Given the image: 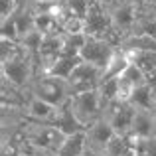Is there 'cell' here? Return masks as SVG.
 Wrapping results in <instances>:
<instances>
[{"instance_id":"6da1fadb","label":"cell","mask_w":156,"mask_h":156,"mask_svg":"<svg viewBox=\"0 0 156 156\" xmlns=\"http://www.w3.org/2000/svg\"><path fill=\"white\" fill-rule=\"evenodd\" d=\"M0 73H2V81H6V83L30 89L32 81L38 75L36 55L30 53L28 50H24V48H20L14 55L0 61Z\"/></svg>"},{"instance_id":"7a4b0ae2","label":"cell","mask_w":156,"mask_h":156,"mask_svg":"<svg viewBox=\"0 0 156 156\" xmlns=\"http://www.w3.org/2000/svg\"><path fill=\"white\" fill-rule=\"evenodd\" d=\"M22 134L24 140L28 142L30 148H40V150H51L57 152L63 142L65 134L61 133L57 126L50 125V122H36L24 117L22 121Z\"/></svg>"},{"instance_id":"3957f363","label":"cell","mask_w":156,"mask_h":156,"mask_svg":"<svg viewBox=\"0 0 156 156\" xmlns=\"http://www.w3.org/2000/svg\"><path fill=\"white\" fill-rule=\"evenodd\" d=\"M30 93L34 97H40V99L48 101V103H51L55 107L65 105L73 97L69 81L53 77L50 73H38L36 79L32 81V85H30Z\"/></svg>"},{"instance_id":"277c9868","label":"cell","mask_w":156,"mask_h":156,"mask_svg":"<svg viewBox=\"0 0 156 156\" xmlns=\"http://www.w3.org/2000/svg\"><path fill=\"white\" fill-rule=\"evenodd\" d=\"M69 103H71V109H73V113H75V117L85 125V129H87L91 122H95L97 119L103 117L105 105H103V101H101V95H99L97 89L75 93V95L69 99Z\"/></svg>"},{"instance_id":"5b68a950","label":"cell","mask_w":156,"mask_h":156,"mask_svg":"<svg viewBox=\"0 0 156 156\" xmlns=\"http://www.w3.org/2000/svg\"><path fill=\"white\" fill-rule=\"evenodd\" d=\"M103 77H105V69L81 59V63L75 67V71L71 73V77L67 81L71 85L73 95H75V93H81V91L97 89L101 85V81H103Z\"/></svg>"},{"instance_id":"8992f818","label":"cell","mask_w":156,"mask_h":156,"mask_svg":"<svg viewBox=\"0 0 156 156\" xmlns=\"http://www.w3.org/2000/svg\"><path fill=\"white\" fill-rule=\"evenodd\" d=\"M134 105L126 101H113L105 107L103 117L109 121L113 130L117 134H129L133 129V119H134Z\"/></svg>"},{"instance_id":"52a82bcc","label":"cell","mask_w":156,"mask_h":156,"mask_svg":"<svg viewBox=\"0 0 156 156\" xmlns=\"http://www.w3.org/2000/svg\"><path fill=\"white\" fill-rule=\"evenodd\" d=\"M115 50H117V46H113V44H109L107 40L103 38H95V36H87V40H85L83 48H81V59L83 61H89V63L97 65V67L105 69L107 63L111 61V57H113Z\"/></svg>"},{"instance_id":"ba28073f","label":"cell","mask_w":156,"mask_h":156,"mask_svg":"<svg viewBox=\"0 0 156 156\" xmlns=\"http://www.w3.org/2000/svg\"><path fill=\"white\" fill-rule=\"evenodd\" d=\"M109 6L111 18H113V24L119 32L122 34V38L129 34H133L134 24H136V14L138 8L133 6V4L125 2V0H111V2H105Z\"/></svg>"},{"instance_id":"9c48e42d","label":"cell","mask_w":156,"mask_h":156,"mask_svg":"<svg viewBox=\"0 0 156 156\" xmlns=\"http://www.w3.org/2000/svg\"><path fill=\"white\" fill-rule=\"evenodd\" d=\"M85 133H87L89 150H93V152H97V154H103L107 142L117 134L105 117H101V119H97L95 122H91V125L85 129Z\"/></svg>"},{"instance_id":"30bf717a","label":"cell","mask_w":156,"mask_h":156,"mask_svg":"<svg viewBox=\"0 0 156 156\" xmlns=\"http://www.w3.org/2000/svg\"><path fill=\"white\" fill-rule=\"evenodd\" d=\"M51 125L57 126L65 136H67V134H73V133H81V130H85V125L75 117V113H73L69 101L65 105L57 107V113H55V117H53Z\"/></svg>"},{"instance_id":"8fae6325","label":"cell","mask_w":156,"mask_h":156,"mask_svg":"<svg viewBox=\"0 0 156 156\" xmlns=\"http://www.w3.org/2000/svg\"><path fill=\"white\" fill-rule=\"evenodd\" d=\"M57 113V107L48 103V101L40 99V97H30V101H28L26 109H24V117L30 119V121H36V122H50L53 121V117H55Z\"/></svg>"},{"instance_id":"7c38bea8","label":"cell","mask_w":156,"mask_h":156,"mask_svg":"<svg viewBox=\"0 0 156 156\" xmlns=\"http://www.w3.org/2000/svg\"><path fill=\"white\" fill-rule=\"evenodd\" d=\"M130 136L134 138H150L156 134V121L152 117L150 109H136L133 119V129H130Z\"/></svg>"},{"instance_id":"4fadbf2b","label":"cell","mask_w":156,"mask_h":156,"mask_svg":"<svg viewBox=\"0 0 156 156\" xmlns=\"http://www.w3.org/2000/svg\"><path fill=\"white\" fill-rule=\"evenodd\" d=\"M89 150L87 144V133L81 130V133H73L67 134L61 142L57 156H85V152Z\"/></svg>"},{"instance_id":"5bb4252c","label":"cell","mask_w":156,"mask_h":156,"mask_svg":"<svg viewBox=\"0 0 156 156\" xmlns=\"http://www.w3.org/2000/svg\"><path fill=\"white\" fill-rule=\"evenodd\" d=\"M119 48L125 51L140 50V51H156V38L146 34H129L121 40Z\"/></svg>"},{"instance_id":"9a60e30c","label":"cell","mask_w":156,"mask_h":156,"mask_svg":"<svg viewBox=\"0 0 156 156\" xmlns=\"http://www.w3.org/2000/svg\"><path fill=\"white\" fill-rule=\"evenodd\" d=\"M79 63H81V55H59L46 73H50L53 77H59V79H69Z\"/></svg>"},{"instance_id":"2e32d148","label":"cell","mask_w":156,"mask_h":156,"mask_svg":"<svg viewBox=\"0 0 156 156\" xmlns=\"http://www.w3.org/2000/svg\"><path fill=\"white\" fill-rule=\"evenodd\" d=\"M125 51V50H122ZM130 63L138 65L146 75H156V51H140V50H130L125 51Z\"/></svg>"},{"instance_id":"e0dca14e","label":"cell","mask_w":156,"mask_h":156,"mask_svg":"<svg viewBox=\"0 0 156 156\" xmlns=\"http://www.w3.org/2000/svg\"><path fill=\"white\" fill-rule=\"evenodd\" d=\"M134 148V138L130 134H115L105 146V156H122L126 150Z\"/></svg>"},{"instance_id":"ac0fdd59","label":"cell","mask_w":156,"mask_h":156,"mask_svg":"<svg viewBox=\"0 0 156 156\" xmlns=\"http://www.w3.org/2000/svg\"><path fill=\"white\" fill-rule=\"evenodd\" d=\"M154 101H156V93L152 91L150 83H144V85L134 89V93H133L129 103H133L134 109H152Z\"/></svg>"},{"instance_id":"d6986e66","label":"cell","mask_w":156,"mask_h":156,"mask_svg":"<svg viewBox=\"0 0 156 156\" xmlns=\"http://www.w3.org/2000/svg\"><path fill=\"white\" fill-rule=\"evenodd\" d=\"M85 40H87V34H65L63 32L61 55H79Z\"/></svg>"},{"instance_id":"ffe728a7","label":"cell","mask_w":156,"mask_h":156,"mask_svg":"<svg viewBox=\"0 0 156 156\" xmlns=\"http://www.w3.org/2000/svg\"><path fill=\"white\" fill-rule=\"evenodd\" d=\"M97 91H99L101 101H103L105 107L109 103H113V101H117V95H119V77H105V79L101 81V85L97 87Z\"/></svg>"},{"instance_id":"44dd1931","label":"cell","mask_w":156,"mask_h":156,"mask_svg":"<svg viewBox=\"0 0 156 156\" xmlns=\"http://www.w3.org/2000/svg\"><path fill=\"white\" fill-rule=\"evenodd\" d=\"M42 40H44V34L42 32H38V30H32V32H28L26 36H22L20 38V46L24 48V50H28L30 53H38L40 50V46H42Z\"/></svg>"},{"instance_id":"7402d4cb","label":"cell","mask_w":156,"mask_h":156,"mask_svg":"<svg viewBox=\"0 0 156 156\" xmlns=\"http://www.w3.org/2000/svg\"><path fill=\"white\" fill-rule=\"evenodd\" d=\"M14 16H12V18H6V20H0V38L12 40V42H20V34H18V28H16Z\"/></svg>"},{"instance_id":"603a6c76","label":"cell","mask_w":156,"mask_h":156,"mask_svg":"<svg viewBox=\"0 0 156 156\" xmlns=\"http://www.w3.org/2000/svg\"><path fill=\"white\" fill-rule=\"evenodd\" d=\"M134 150L138 156H156V134L150 138H136Z\"/></svg>"},{"instance_id":"cb8c5ba5","label":"cell","mask_w":156,"mask_h":156,"mask_svg":"<svg viewBox=\"0 0 156 156\" xmlns=\"http://www.w3.org/2000/svg\"><path fill=\"white\" fill-rule=\"evenodd\" d=\"M65 6L69 8L73 16H79V18H85L87 16V10H89V2L91 0H61Z\"/></svg>"},{"instance_id":"d4e9b609","label":"cell","mask_w":156,"mask_h":156,"mask_svg":"<svg viewBox=\"0 0 156 156\" xmlns=\"http://www.w3.org/2000/svg\"><path fill=\"white\" fill-rule=\"evenodd\" d=\"M18 10H20V6L16 0H0V20L12 18Z\"/></svg>"},{"instance_id":"484cf974","label":"cell","mask_w":156,"mask_h":156,"mask_svg":"<svg viewBox=\"0 0 156 156\" xmlns=\"http://www.w3.org/2000/svg\"><path fill=\"white\" fill-rule=\"evenodd\" d=\"M30 156H57V152H51V150H40V148H30Z\"/></svg>"},{"instance_id":"4316f807","label":"cell","mask_w":156,"mask_h":156,"mask_svg":"<svg viewBox=\"0 0 156 156\" xmlns=\"http://www.w3.org/2000/svg\"><path fill=\"white\" fill-rule=\"evenodd\" d=\"M59 0H32V4L34 6H53V4H57Z\"/></svg>"},{"instance_id":"83f0119b","label":"cell","mask_w":156,"mask_h":156,"mask_svg":"<svg viewBox=\"0 0 156 156\" xmlns=\"http://www.w3.org/2000/svg\"><path fill=\"white\" fill-rule=\"evenodd\" d=\"M125 2L133 4V6H136V8H142V6L146 4V0H125Z\"/></svg>"},{"instance_id":"f1b7e54d","label":"cell","mask_w":156,"mask_h":156,"mask_svg":"<svg viewBox=\"0 0 156 156\" xmlns=\"http://www.w3.org/2000/svg\"><path fill=\"white\" fill-rule=\"evenodd\" d=\"M16 2H18L20 8H28V6L32 4V0H16Z\"/></svg>"},{"instance_id":"f546056e","label":"cell","mask_w":156,"mask_h":156,"mask_svg":"<svg viewBox=\"0 0 156 156\" xmlns=\"http://www.w3.org/2000/svg\"><path fill=\"white\" fill-rule=\"evenodd\" d=\"M122 156H138V154H136V150H134V148H130V150H126Z\"/></svg>"},{"instance_id":"4dcf8cb0","label":"cell","mask_w":156,"mask_h":156,"mask_svg":"<svg viewBox=\"0 0 156 156\" xmlns=\"http://www.w3.org/2000/svg\"><path fill=\"white\" fill-rule=\"evenodd\" d=\"M150 111H152V117H154V121H156V101H154V105H152V109H150Z\"/></svg>"},{"instance_id":"1f68e13d","label":"cell","mask_w":156,"mask_h":156,"mask_svg":"<svg viewBox=\"0 0 156 156\" xmlns=\"http://www.w3.org/2000/svg\"><path fill=\"white\" fill-rule=\"evenodd\" d=\"M101 2H111V0H101Z\"/></svg>"},{"instance_id":"d6a6232c","label":"cell","mask_w":156,"mask_h":156,"mask_svg":"<svg viewBox=\"0 0 156 156\" xmlns=\"http://www.w3.org/2000/svg\"><path fill=\"white\" fill-rule=\"evenodd\" d=\"M146 2H148V0H146Z\"/></svg>"}]
</instances>
